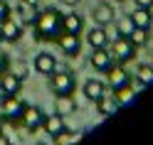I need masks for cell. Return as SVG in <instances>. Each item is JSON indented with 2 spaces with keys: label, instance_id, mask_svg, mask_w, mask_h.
I'll return each instance as SVG.
<instances>
[{
  "label": "cell",
  "instance_id": "obj_21",
  "mask_svg": "<svg viewBox=\"0 0 153 145\" xmlns=\"http://www.w3.org/2000/svg\"><path fill=\"white\" fill-rule=\"evenodd\" d=\"M128 40L136 44V47H146L151 42V32H148V27H133V32L128 35Z\"/></svg>",
  "mask_w": 153,
  "mask_h": 145
},
{
  "label": "cell",
  "instance_id": "obj_28",
  "mask_svg": "<svg viewBox=\"0 0 153 145\" xmlns=\"http://www.w3.org/2000/svg\"><path fill=\"white\" fill-rule=\"evenodd\" d=\"M136 3V7H148V10H153V0H133Z\"/></svg>",
  "mask_w": 153,
  "mask_h": 145
},
{
  "label": "cell",
  "instance_id": "obj_32",
  "mask_svg": "<svg viewBox=\"0 0 153 145\" xmlns=\"http://www.w3.org/2000/svg\"><path fill=\"white\" fill-rule=\"evenodd\" d=\"M3 123H5V118H3V116H0V133H3Z\"/></svg>",
  "mask_w": 153,
  "mask_h": 145
},
{
  "label": "cell",
  "instance_id": "obj_4",
  "mask_svg": "<svg viewBox=\"0 0 153 145\" xmlns=\"http://www.w3.org/2000/svg\"><path fill=\"white\" fill-rule=\"evenodd\" d=\"M25 101L20 99V93H15V96H3V101H0V116H3L5 121H10V123H17L20 121V116L25 111Z\"/></svg>",
  "mask_w": 153,
  "mask_h": 145
},
{
  "label": "cell",
  "instance_id": "obj_20",
  "mask_svg": "<svg viewBox=\"0 0 153 145\" xmlns=\"http://www.w3.org/2000/svg\"><path fill=\"white\" fill-rule=\"evenodd\" d=\"M114 99H116L119 106H126V103H131L133 99H136V91H133L131 84H126V86H121V89L114 91Z\"/></svg>",
  "mask_w": 153,
  "mask_h": 145
},
{
  "label": "cell",
  "instance_id": "obj_6",
  "mask_svg": "<svg viewBox=\"0 0 153 145\" xmlns=\"http://www.w3.org/2000/svg\"><path fill=\"white\" fill-rule=\"evenodd\" d=\"M45 116L47 113L40 108V106H25V111H22V116H20V121H17V123H22L25 130H40Z\"/></svg>",
  "mask_w": 153,
  "mask_h": 145
},
{
  "label": "cell",
  "instance_id": "obj_10",
  "mask_svg": "<svg viewBox=\"0 0 153 145\" xmlns=\"http://www.w3.org/2000/svg\"><path fill=\"white\" fill-rule=\"evenodd\" d=\"M82 91H84V96H87L89 101L97 103L101 96L109 93V86H106V81H101V79H87L84 86H82Z\"/></svg>",
  "mask_w": 153,
  "mask_h": 145
},
{
  "label": "cell",
  "instance_id": "obj_5",
  "mask_svg": "<svg viewBox=\"0 0 153 145\" xmlns=\"http://www.w3.org/2000/svg\"><path fill=\"white\" fill-rule=\"evenodd\" d=\"M0 37H3V42H7V44H15L22 37V22L17 20L13 13L7 15L5 20H0Z\"/></svg>",
  "mask_w": 153,
  "mask_h": 145
},
{
  "label": "cell",
  "instance_id": "obj_19",
  "mask_svg": "<svg viewBox=\"0 0 153 145\" xmlns=\"http://www.w3.org/2000/svg\"><path fill=\"white\" fill-rule=\"evenodd\" d=\"M133 76H136V81H138L141 86L153 84V64H138L136 71H133Z\"/></svg>",
  "mask_w": 153,
  "mask_h": 145
},
{
  "label": "cell",
  "instance_id": "obj_26",
  "mask_svg": "<svg viewBox=\"0 0 153 145\" xmlns=\"http://www.w3.org/2000/svg\"><path fill=\"white\" fill-rule=\"evenodd\" d=\"M7 69H10V57L5 52H0V74H5Z\"/></svg>",
  "mask_w": 153,
  "mask_h": 145
},
{
  "label": "cell",
  "instance_id": "obj_17",
  "mask_svg": "<svg viewBox=\"0 0 153 145\" xmlns=\"http://www.w3.org/2000/svg\"><path fill=\"white\" fill-rule=\"evenodd\" d=\"M128 17H131L133 27H148V30L153 27V13L148 10V7H136Z\"/></svg>",
  "mask_w": 153,
  "mask_h": 145
},
{
  "label": "cell",
  "instance_id": "obj_7",
  "mask_svg": "<svg viewBox=\"0 0 153 145\" xmlns=\"http://www.w3.org/2000/svg\"><path fill=\"white\" fill-rule=\"evenodd\" d=\"M54 42H57V47L67 54V57H79V52H82V40H79V35H72V32H59L54 37Z\"/></svg>",
  "mask_w": 153,
  "mask_h": 145
},
{
  "label": "cell",
  "instance_id": "obj_31",
  "mask_svg": "<svg viewBox=\"0 0 153 145\" xmlns=\"http://www.w3.org/2000/svg\"><path fill=\"white\" fill-rule=\"evenodd\" d=\"M62 3H64V5H69V7H74L76 3H79V0H62Z\"/></svg>",
  "mask_w": 153,
  "mask_h": 145
},
{
  "label": "cell",
  "instance_id": "obj_23",
  "mask_svg": "<svg viewBox=\"0 0 153 145\" xmlns=\"http://www.w3.org/2000/svg\"><path fill=\"white\" fill-rule=\"evenodd\" d=\"M17 15H20V22H22V27H25V25H32V22H35V7L25 5L22 0H20V5H17Z\"/></svg>",
  "mask_w": 153,
  "mask_h": 145
},
{
  "label": "cell",
  "instance_id": "obj_24",
  "mask_svg": "<svg viewBox=\"0 0 153 145\" xmlns=\"http://www.w3.org/2000/svg\"><path fill=\"white\" fill-rule=\"evenodd\" d=\"M116 32H119V37H128V35L133 32L131 17H121V20H116Z\"/></svg>",
  "mask_w": 153,
  "mask_h": 145
},
{
  "label": "cell",
  "instance_id": "obj_3",
  "mask_svg": "<svg viewBox=\"0 0 153 145\" xmlns=\"http://www.w3.org/2000/svg\"><path fill=\"white\" fill-rule=\"evenodd\" d=\"M136 49L138 47L133 44L128 37H116V40L111 42V57H114V64H126V62H131L133 57H136Z\"/></svg>",
  "mask_w": 153,
  "mask_h": 145
},
{
  "label": "cell",
  "instance_id": "obj_14",
  "mask_svg": "<svg viewBox=\"0 0 153 145\" xmlns=\"http://www.w3.org/2000/svg\"><path fill=\"white\" fill-rule=\"evenodd\" d=\"M54 69H57V59H54V54H50V52H40V54L35 57V71H37V74L50 76Z\"/></svg>",
  "mask_w": 153,
  "mask_h": 145
},
{
  "label": "cell",
  "instance_id": "obj_13",
  "mask_svg": "<svg viewBox=\"0 0 153 145\" xmlns=\"http://www.w3.org/2000/svg\"><path fill=\"white\" fill-rule=\"evenodd\" d=\"M20 89H22V81L10 69L5 74H0V91H3V96H15V93H20Z\"/></svg>",
  "mask_w": 153,
  "mask_h": 145
},
{
  "label": "cell",
  "instance_id": "obj_12",
  "mask_svg": "<svg viewBox=\"0 0 153 145\" xmlns=\"http://www.w3.org/2000/svg\"><path fill=\"white\" fill-rule=\"evenodd\" d=\"M42 130L50 135V138H54V135H59L62 130H67V123H64V116L62 113H50V116H45V121H42Z\"/></svg>",
  "mask_w": 153,
  "mask_h": 145
},
{
  "label": "cell",
  "instance_id": "obj_22",
  "mask_svg": "<svg viewBox=\"0 0 153 145\" xmlns=\"http://www.w3.org/2000/svg\"><path fill=\"white\" fill-rule=\"evenodd\" d=\"M76 111V101H74V96H57V113H74Z\"/></svg>",
  "mask_w": 153,
  "mask_h": 145
},
{
  "label": "cell",
  "instance_id": "obj_2",
  "mask_svg": "<svg viewBox=\"0 0 153 145\" xmlns=\"http://www.w3.org/2000/svg\"><path fill=\"white\" fill-rule=\"evenodd\" d=\"M47 79H50V91L54 93V99H57V96H74L76 79H74L72 71H57L54 69Z\"/></svg>",
  "mask_w": 153,
  "mask_h": 145
},
{
  "label": "cell",
  "instance_id": "obj_34",
  "mask_svg": "<svg viewBox=\"0 0 153 145\" xmlns=\"http://www.w3.org/2000/svg\"><path fill=\"white\" fill-rule=\"evenodd\" d=\"M0 44H3V37H0Z\"/></svg>",
  "mask_w": 153,
  "mask_h": 145
},
{
  "label": "cell",
  "instance_id": "obj_16",
  "mask_svg": "<svg viewBox=\"0 0 153 145\" xmlns=\"http://www.w3.org/2000/svg\"><path fill=\"white\" fill-rule=\"evenodd\" d=\"M87 44L91 47V49H97V47H106L109 44V32H106V27H94V30L87 32Z\"/></svg>",
  "mask_w": 153,
  "mask_h": 145
},
{
  "label": "cell",
  "instance_id": "obj_1",
  "mask_svg": "<svg viewBox=\"0 0 153 145\" xmlns=\"http://www.w3.org/2000/svg\"><path fill=\"white\" fill-rule=\"evenodd\" d=\"M35 37L40 42H54V37L62 32V13L57 7H42L35 15Z\"/></svg>",
  "mask_w": 153,
  "mask_h": 145
},
{
  "label": "cell",
  "instance_id": "obj_8",
  "mask_svg": "<svg viewBox=\"0 0 153 145\" xmlns=\"http://www.w3.org/2000/svg\"><path fill=\"white\" fill-rule=\"evenodd\" d=\"M106 86L109 89H121V86H126V84H131V71L128 69H123V64H114L111 69L106 71Z\"/></svg>",
  "mask_w": 153,
  "mask_h": 145
},
{
  "label": "cell",
  "instance_id": "obj_30",
  "mask_svg": "<svg viewBox=\"0 0 153 145\" xmlns=\"http://www.w3.org/2000/svg\"><path fill=\"white\" fill-rule=\"evenodd\" d=\"M0 145H13L10 140H7V138H5V133H0Z\"/></svg>",
  "mask_w": 153,
  "mask_h": 145
},
{
  "label": "cell",
  "instance_id": "obj_9",
  "mask_svg": "<svg viewBox=\"0 0 153 145\" xmlns=\"http://www.w3.org/2000/svg\"><path fill=\"white\" fill-rule=\"evenodd\" d=\"M91 66H94V71H104L106 74L111 66H114V57L111 52L106 49V47H97V49H91Z\"/></svg>",
  "mask_w": 153,
  "mask_h": 145
},
{
  "label": "cell",
  "instance_id": "obj_18",
  "mask_svg": "<svg viewBox=\"0 0 153 145\" xmlns=\"http://www.w3.org/2000/svg\"><path fill=\"white\" fill-rule=\"evenodd\" d=\"M97 111H99V116H111V113H116L119 111V103H116V99L114 96H101V99L97 101Z\"/></svg>",
  "mask_w": 153,
  "mask_h": 145
},
{
  "label": "cell",
  "instance_id": "obj_27",
  "mask_svg": "<svg viewBox=\"0 0 153 145\" xmlns=\"http://www.w3.org/2000/svg\"><path fill=\"white\" fill-rule=\"evenodd\" d=\"M10 13H13V10H10V5H7L5 0H0V20H5Z\"/></svg>",
  "mask_w": 153,
  "mask_h": 145
},
{
  "label": "cell",
  "instance_id": "obj_33",
  "mask_svg": "<svg viewBox=\"0 0 153 145\" xmlns=\"http://www.w3.org/2000/svg\"><path fill=\"white\" fill-rule=\"evenodd\" d=\"M35 145H47V143H35Z\"/></svg>",
  "mask_w": 153,
  "mask_h": 145
},
{
  "label": "cell",
  "instance_id": "obj_29",
  "mask_svg": "<svg viewBox=\"0 0 153 145\" xmlns=\"http://www.w3.org/2000/svg\"><path fill=\"white\" fill-rule=\"evenodd\" d=\"M25 5H30V7H40L42 5V0H22Z\"/></svg>",
  "mask_w": 153,
  "mask_h": 145
},
{
  "label": "cell",
  "instance_id": "obj_11",
  "mask_svg": "<svg viewBox=\"0 0 153 145\" xmlns=\"http://www.w3.org/2000/svg\"><path fill=\"white\" fill-rule=\"evenodd\" d=\"M91 17H94V22H97L99 27H109L114 22V5L111 3H97L94 5V10H91Z\"/></svg>",
  "mask_w": 153,
  "mask_h": 145
},
{
  "label": "cell",
  "instance_id": "obj_25",
  "mask_svg": "<svg viewBox=\"0 0 153 145\" xmlns=\"http://www.w3.org/2000/svg\"><path fill=\"white\" fill-rule=\"evenodd\" d=\"M10 71H13L20 81H25V79H27V74H30V71H27V64H25V62H15V64H10Z\"/></svg>",
  "mask_w": 153,
  "mask_h": 145
},
{
  "label": "cell",
  "instance_id": "obj_15",
  "mask_svg": "<svg viewBox=\"0 0 153 145\" xmlns=\"http://www.w3.org/2000/svg\"><path fill=\"white\" fill-rule=\"evenodd\" d=\"M62 30L72 32V35H82L84 32V17L79 13H64L62 15Z\"/></svg>",
  "mask_w": 153,
  "mask_h": 145
}]
</instances>
